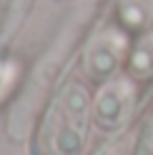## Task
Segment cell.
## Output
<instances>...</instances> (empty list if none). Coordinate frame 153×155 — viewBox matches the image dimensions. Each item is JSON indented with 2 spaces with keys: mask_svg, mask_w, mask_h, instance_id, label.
I'll return each mask as SVG.
<instances>
[{
  "mask_svg": "<svg viewBox=\"0 0 153 155\" xmlns=\"http://www.w3.org/2000/svg\"><path fill=\"white\" fill-rule=\"evenodd\" d=\"M121 35L113 30L100 33L95 40L88 45V50L83 55V70L90 80H106L116 73L118 60H121Z\"/></svg>",
  "mask_w": 153,
  "mask_h": 155,
  "instance_id": "3",
  "label": "cell"
},
{
  "mask_svg": "<svg viewBox=\"0 0 153 155\" xmlns=\"http://www.w3.org/2000/svg\"><path fill=\"white\" fill-rule=\"evenodd\" d=\"M118 20L126 30L146 33L153 25V0H118Z\"/></svg>",
  "mask_w": 153,
  "mask_h": 155,
  "instance_id": "4",
  "label": "cell"
},
{
  "mask_svg": "<svg viewBox=\"0 0 153 155\" xmlns=\"http://www.w3.org/2000/svg\"><path fill=\"white\" fill-rule=\"evenodd\" d=\"M133 85L128 80H113L100 90L95 100V120L106 130H116L118 125L126 123V118L133 110Z\"/></svg>",
  "mask_w": 153,
  "mask_h": 155,
  "instance_id": "2",
  "label": "cell"
},
{
  "mask_svg": "<svg viewBox=\"0 0 153 155\" xmlns=\"http://www.w3.org/2000/svg\"><path fill=\"white\" fill-rule=\"evenodd\" d=\"M18 78H20V65L10 58H0V103L10 95Z\"/></svg>",
  "mask_w": 153,
  "mask_h": 155,
  "instance_id": "6",
  "label": "cell"
},
{
  "mask_svg": "<svg viewBox=\"0 0 153 155\" xmlns=\"http://www.w3.org/2000/svg\"><path fill=\"white\" fill-rule=\"evenodd\" d=\"M90 98L80 83H65L45 110L38 130V155H83L88 143Z\"/></svg>",
  "mask_w": 153,
  "mask_h": 155,
  "instance_id": "1",
  "label": "cell"
},
{
  "mask_svg": "<svg viewBox=\"0 0 153 155\" xmlns=\"http://www.w3.org/2000/svg\"><path fill=\"white\" fill-rule=\"evenodd\" d=\"M128 73L136 80H153V28L133 45L128 55Z\"/></svg>",
  "mask_w": 153,
  "mask_h": 155,
  "instance_id": "5",
  "label": "cell"
}]
</instances>
